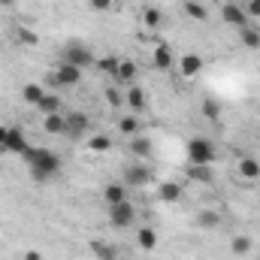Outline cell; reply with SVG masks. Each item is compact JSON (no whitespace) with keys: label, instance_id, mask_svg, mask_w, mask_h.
I'll use <instances>...</instances> for the list:
<instances>
[{"label":"cell","instance_id":"d6986e66","mask_svg":"<svg viewBox=\"0 0 260 260\" xmlns=\"http://www.w3.org/2000/svg\"><path fill=\"white\" fill-rule=\"evenodd\" d=\"M197 224H200L203 230H218V227H221V215L212 212V209H203V212L197 215Z\"/></svg>","mask_w":260,"mask_h":260},{"label":"cell","instance_id":"7a4b0ae2","mask_svg":"<svg viewBox=\"0 0 260 260\" xmlns=\"http://www.w3.org/2000/svg\"><path fill=\"white\" fill-rule=\"evenodd\" d=\"M215 157L218 154H215V142L212 139L197 136V139L188 142V164H194V167H212Z\"/></svg>","mask_w":260,"mask_h":260},{"label":"cell","instance_id":"e575fe53","mask_svg":"<svg viewBox=\"0 0 260 260\" xmlns=\"http://www.w3.org/2000/svg\"><path fill=\"white\" fill-rule=\"evenodd\" d=\"M112 3H115V0H91V6H94L97 12H106V9H112Z\"/></svg>","mask_w":260,"mask_h":260},{"label":"cell","instance_id":"ba28073f","mask_svg":"<svg viewBox=\"0 0 260 260\" xmlns=\"http://www.w3.org/2000/svg\"><path fill=\"white\" fill-rule=\"evenodd\" d=\"M221 18L227 21V24H233V27H248V12H245V6H239V3H224V9H221Z\"/></svg>","mask_w":260,"mask_h":260},{"label":"cell","instance_id":"3957f363","mask_svg":"<svg viewBox=\"0 0 260 260\" xmlns=\"http://www.w3.org/2000/svg\"><path fill=\"white\" fill-rule=\"evenodd\" d=\"M133 221H136V209H133V203H130V200L109 206V224H112V227L124 230V227H130Z\"/></svg>","mask_w":260,"mask_h":260},{"label":"cell","instance_id":"f35d334b","mask_svg":"<svg viewBox=\"0 0 260 260\" xmlns=\"http://www.w3.org/2000/svg\"><path fill=\"white\" fill-rule=\"evenodd\" d=\"M12 3H15V0H0V6H12Z\"/></svg>","mask_w":260,"mask_h":260},{"label":"cell","instance_id":"52a82bcc","mask_svg":"<svg viewBox=\"0 0 260 260\" xmlns=\"http://www.w3.org/2000/svg\"><path fill=\"white\" fill-rule=\"evenodd\" d=\"M30 145H27V139H24V130L21 127H9L6 130V139H3V145H0V151H9V154H24Z\"/></svg>","mask_w":260,"mask_h":260},{"label":"cell","instance_id":"484cf974","mask_svg":"<svg viewBox=\"0 0 260 260\" xmlns=\"http://www.w3.org/2000/svg\"><path fill=\"white\" fill-rule=\"evenodd\" d=\"M239 40H242L245 49H260V30H254V27H242Z\"/></svg>","mask_w":260,"mask_h":260},{"label":"cell","instance_id":"d4e9b609","mask_svg":"<svg viewBox=\"0 0 260 260\" xmlns=\"http://www.w3.org/2000/svg\"><path fill=\"white\" fill-rule=\"evenodd\" d=\"M251 245H254V242H251V236H236V239L230 242V251H233L236 257H245V254L251 251Z\"/></svg>","mask_w":260,"mask_h":260},{"label":"cell","instance_id":"ffe728a7","mask_svg":"<svg viewBox=\"0 0 260 260\" xmlns=\"http://www.w3.org/2000/svg\"><path fill=\"white\" fill-rule=\"evenodd\" d=\"M103 200H106V206L124 203V200H127V191H124V185H106V188H103Z\"/></svg>","mask_w":260,"mask_h":260},{"label":"cell","instance_id":"7c38bea8","mask_svg":"<svg viewBox=\"0 0 260 260\" xmlns=\"http://www.w3.org/2000/svg\"><path fill=\"white\" fill-rule=\"evenodd\" d=\"M124 106H127L130 112H142V109H145V94H142V88L130 85L127 94H124Z\"/></svg>","mask_w":260,"mask_h":260},{"label":"cell","instance_id":"5b68a950","mask_svg":"<svg viewBox=\"0 0 260 260\" xmlns=\"http://www.w3.org/2000/svg\"><path fill=\"white\" fill-rule=\"evenodd\" d=\"M61 61H64V64L79 67V70H85V67L94 64V55H91V49H85L82 43H73V46H67V49H64Z\"/></svg>","mask_w":260,"mask_h":260},{"label":"cell","instance_id":"4dcf8cb0","mask_svg":"<svg viewBox=\"0 0 260 260\" xmlns=\"http://www.w3.org/2000/svg\"><path fill=\"white\" fill-rule=\"evenodd\" d=\"M203 115H206L209 121H218V118H221V106H218L215 100H206V103H203Z\"/></svg>","mask_w":260,"mask_h":260},{"label":"cell","instance_id":"1f68e13d","mask_svg":"<svg viewBox=\"0 0 260 260\" xmlns=\"http://www.w3.org/2000/svg\"><path fill=\"white\" fill-rule=\"evenodd\" d=\"M185 12H188L194 21H206V18H209V12H206L200 3H185Z\"/></svg>","mask_w":260,"mask_h":260},{"label":"cell","instance_id":"5bb4252c","mask_svg":"<svg viewBox=\"0 0 260 260\" xmlns=\"http://www.w3.org/2000/svg\"><path fill=\"white\" fill-rule=\"evenodd\" d=\"M239 176H242L245 182H257L260 179V160H254V157H242V160H239Z\"/></svg>","mask_w":260,"mask_h":260},{"label":"cell","instance_id":"9a60e30c","mask_svg":"<svg viewBox=\"0 0 260 260\" xmlns=\"http://www.w3.org/2000/svg\"><path fill=\"white\" fill-rule=\"evenodd\" d=\"M91 251H94V257L97 260H118V248L109 245V242H100V239L91 242Z\"/></svg>","mask_w":260,"mask_h":260},{"label":"cell","instance_id":"cb8c5ba5","mask_svg":"<svg viewBox=\"0 0 260 260\" xmlns=\"http://www.w3.org/2000/svg\"><path fill=\"white\" fill-rule=\"evenodd\" d=\"M46 133H64L67 136V118L61 115V112H55V115H46Z\"/></svg>","mask_w":260,"mask_h":260},{"label":"cell","instance_id":"4fadbf2b","mask_svg":"<svg viewBox=\"0 0 260 260\" xmlns=\"http://www.w3.org/2000/svg\"><path fill=\"white\" fill-rule=\"evenodd\" d=\"M157 197H160V203H179L182 200V185L179 182H160Z\"/></svg>","mask_w":260,"mask_h":260},{"label":"cell","instance_id":"d6a6232c","mask_svg":"<svg viewBox=\"0 0 260 260\" xmlns=\"http://www.w3.org/2000/svg\"><path fill=\"white\" fill-rule=\"evenodd\" d=\"M18 43H24V46H37V34L27 30V27H18Z\"/></svg>","mask_w":260,"mask_h":260},{"label":"cell","instance_id":"d590c367","mask_svg":"<svg viewBox=\"0 0 260 260\" xmlns=\"http://www.w3.org/2000/svg\"><path fill=\"white\" fill-rule=\"evenodd\" d=\"M106 100H109V103H112V106H121V97H118V94H115V91H112V88H109V91H106Z\"/></svg>","mask_w":260,"mask_h":260},{"label":"cell","instance_id":"9c48e42d","mask_svg":"<svg viewBox=\"0 0 260 260\" xmlns=\"http://www.w3.org/2000/svg\"><path fill=\"white\" fill-rule=\"evenodd\" d=\"M179 73L185 76V79H194L203 73V58L197 55V52H188V55H182L179 58Z\"/></svg>","mask_w":260,"mask_h":260},{"label":"cell","instance_id":"277c9868","mask_svg":"<svg viewBox=\"0 0 260 260\" xmlns=\"http://www.w3.org/2000/svg\"><path fill=\"white\" fill-rule=\"evenodd\" d=\"M49 82H55L58 88H76L79 82H82V70L79 67H73V64H58V70L49 76Z\"/></svg>","mask_w":260,"mask_h":260},{"label":"cell","instance_id":"74e56055","mask_svg":"<svg viewBox=\"0 0 260 260\" xmlns=\"http://www.w3.org/2000/svg\"><path fill=\"white\" fill-rule=\"evenodd\" d=\"M6 130H9V127H3V124H0V145H3V139H6Z\"/></svg>","mask_w":260,"mask_h":260},{"label":"cell","instance_id":"e0dca14e","mask_svg":"<svg viewBox=\"0 0 260 260\" xmlns=\"http://www.w3.org/2000/svg\"><path fill=\"white\" fill-rule=\"evenodd\" d=\"M21 97H24V103H30V106L37 109V106H40V100L46 97V91H43L37 82H27V85L21 88Z\"/></svg>","mask_w":260,"mask_h":260},{"label":"cell","instance_id":"ac0fdd59","mask_svg":"<svg viewBox=\"0 0 260 260\" xmlns=\"http://www.w3.org/2000/svg\"><path fill=\"white\" fill-rule=\"evenodd\" d=\"M136 242H139L142 251H154V245H157V233H154L151 227H139V230H136Z\"/></svg>","mask_w":260,"mask_h":260},{"label":"cell","instance_id":"8d00e7d4","mask_svg":"<svg viewBox=\"0 0 260 260\" xmlns=\"http://www.w3.org/2000/svg\"><path fill=\"white\" fill-rule=\"evenodd\" d=\"M24 260H43V254H40V251H27V254H24Z\"/></svg>","mask_w":260,"mask_h":260},{"label":"cell","instance_id":"8fae6325","mask_svg":"<svg viewBox=\"0 0 260 260\" xmlns=\"http://www.w3.org/2000/svg\"><path fill=\"white\" fill-rule=\"evenodd\" d=\"M127 151L145 160V157H151V151H154V148H151V139H145V136H139V133H136V136H130Z\"/></svg>","mask_w":260,"mask_h":260},{"label":"cell","instance_id":"f1b7e54d","mask_svg":"<svg viewBox=\"0 0 260 260\" xmlns=\"http://www.w3.org/2000/svg\"><path fill=\"white\" fill-rule=\"evenodd\" d=\"M188 173H191V179H194V182H203V185H209V182H212V167H194V164H191V170H188Z\"/></svg>","mask_w":260,"mask_h":260},{"label":"cell","instance_id":"83f0119b","mask_svg":"<svg viewBox=\"0 0 260 260\" xmlns=\"http://www.w3.org/2000/svg\"><path fill=\"white\" fill-rule=\"evenodd\" d=\"M118 130H121V133H124V136H136V133H139V118H136V115H127V118H121V121H118Z\"/></svg>","mask_w":260,"mask_h":260},{"label":"cell","instance_id":"603a6c76","mask_svg":"<svg viewBox=\"0 0 260 260\" xmlns=\"http://www.w3.org/2000/svg\"><path fill=\"white\" fill-rule=\"evenodd\" d=\"M151 61H154V67H157V70H170V67H173V52H170L167 46H154Z\"/></svg>","mask_w":260,"mask_h":260},{"label":"cell","instance_id":"f546056e","mask_svg":"<svg viewBox=\"0 0 260 260\" xmlns=\"http://www.w3.org/2000/svg\"><path fill=\"white\" fill-rule=\"evenodd\" d=\"M118 61H121V58H115V55H109V58H100V61H97V67H100L103 73H109V76L115 79V73H118Z\"/></svg>","mask_w":260,"mask_h":260},{"label":"cell","instance_id":"6da1fadb","mask_svg":"<svg viewBox=\"0 0 260 260\" xmlns=\"http://www.w3.org/2000/svg\"><path fill=\"white\" fill-rule=\"evenodd\" d=\"M21 157H24V164H27L30 179L40 182V185L52 182V179L61 173V157H58L52 148H27Z\"/></svg>","mask_w":260,"mask_h":260},{"label":"cell","instance_id":"30bf717a","mask_svg":"<svg viewBox=\"0 0 260 260\" xmlns=\"http://www.w3.org/2000/svg\"><path fill=\"white\" fill-rule=\"evenodd\" d=\"M88 127H91V121H88V115L85 112H70L67 115V136H85L88 133Z\"/></svg>","mask_w":260,"mask_h":260},{"label":"cell","instance_id":"8992f818","mask_svg":"<svg viewBox=\"0 0 260 260\" xmlns=\"http://www.w3.org/2000/svg\"><path fill=\"white\" fill-rule=\"evenodd\" d=\"M124 182L133 185V188H142V185L154 182V173H151L148 164H127V170H124Z\"/></svg>","mask_w":260,"mask_h":260},{"label":"cell","instance_id":"4316f807","mask_svg":"<svg viewBox=\"0 0 260 260\" xmlns=\"http://www.w3.org/2000/svg\"><path fill=\"white\" fill-rule=\"evenodd\" d=\"M160 21H164V15H160V9H151V6H148V9L142 12V24H145L148 30H154V27H160Z\"/></svg>","mask_w":260,"mask_h":260},{"label":"cell","instance_id":"2e32d148","mask_svg":"<svg viewBox=\"0 0 260 260\" xmlns=\"http://www.w3.org/2000/svg\"><path fill=\"white\" fill-rule=\"evenodd\" d=\"M133 79H136V64L133 61H118V73H115V82H121V85H133Z\"/></svg>","mask_w":260,"mask_h":260},{"label":"cell","instance_id":"7402d4cb","mask_svg":"<svg viewBox=\"0 0 260 260\" xmlns=\"http://www.w3.org/2000/svg\"><path fill=\"white\" fill-rule=\"evenodd\" d=\"M112 148V139L106 136V133H94L91 139H88V151H94V154H103V151H109Z\"/></svg>","mask_w":260,"mask_h":260},{"label":"cell","instance_id":"44dd1931","mask_svg":"<svg viewBox=\"0 0 260 260\" xmlns=\"http://www.w3.org/2000/svg\"><path fill=\"white\" fill-rule=\"evenodd\" d=\"M61 106H64V103H61V97H58V94H46V97L40 100V106H37V109H40L43 115H55V112H61Z\"/></svg>","mask_w":260,"mask_h":260},{"label":"cell","instance_id":"836d02e7","mask_svg":"<svg viewBox=\"0 0 260 260\" xmlns=\"http://www.w3.org/2000/svg\"><path fill=\"white\" fill-rule=\"evenodd\" d=\"M245 12H248V18H260V0H248Z\"/></svg>","mask_w":260,"mask_h":260}]
</instances>
